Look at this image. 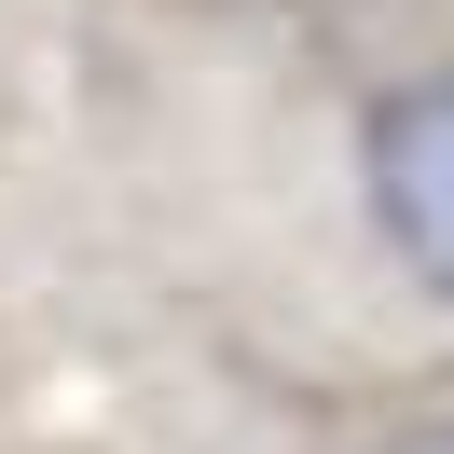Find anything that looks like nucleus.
Here are the masks:
<instances>
[{"label": "nucleus", "mask_w": 454, "mask_h": 454, "mask_svg": "<svg viewBox=\"0 0 454 454\" xmlns=\"http://www.w3.org/2000/svg\"><path fill=\"white\" fill-rule=\"evenodd\" d=\"M358 207L399 276L454 303V69H413L358 111Z\"/></svg>", "instance_id": "f257e3e1"}, {"label": "nucleus", "mask_w": 454, "mask_h": 454, "mask_svg": "<svg viewBox=\"0 0 454 454\" xmlns=\"http://www.w3.org/2000/svg\"><path fill=\"white\" fill-rule=\"evenodd\" d=\"M372 454H454V413H413V427H386Z\"/></svg>", "instance_id": "f03ea898"}]
</instances>
